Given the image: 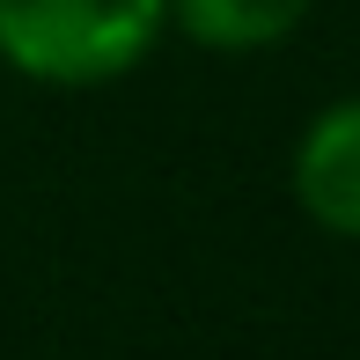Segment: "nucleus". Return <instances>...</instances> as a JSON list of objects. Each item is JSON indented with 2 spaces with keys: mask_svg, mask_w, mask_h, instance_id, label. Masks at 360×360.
<instances>
[{
  "mask_svg": "<svg viewBox=\"0 0 360 360\" xmlns=\"http://www.w3.org/2000/svg\"><path fill=\"white\" fill-rule=\"evenodd\" d=\"M162 37V0H0V67L37 89H110Z\"/></svg>",
  "mask_w": 360,
  "mask_h": 360,
  "instance_id": "nucleus-1",
  "label": "nucleus"
},
{
  "mask_svg": "<svg viewBox=\"0 0 360 360\" xmlns=\"http://www.w3.org/2000/svg\"><path fill=\"white\" fill-rule=\"evenodd\" d=\"M287 191L309 214V228H323V236H338V243H360V89L331 96V103L294 133Z\"/></svg>",
  "mask_w": 360,
  "mask_h": 360,
  "instance_id": "nucleus-2",
  "label": "nucleus"
},
{
  "mask_svg": "<svg viewBox=\"0 0 360 360\" xmlns=\"http://www.w3.org/2000/svg\"><path fill=\"white\" fill-rule=\"evenodd\" d=\"M162 15H169V37L199 44L214 59H257V52H280L316 15V0H162Z\"/></svg>",
  "mask_w": 360,
  "mask_h": 360,
  "instance_id": "nucleus-3",
  "label": "nucleus"
}]
</instances>
